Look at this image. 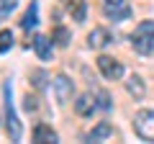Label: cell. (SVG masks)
Here are the masks:
<instances>
[{
	"label": "cell",
	"mask_w": 154,
	"mask_h": 144,
	"mask_svg": "<svg viewBox=\"0 0 154 144\" xmlns=\"http://www.w3.org/2000/svg\"><path fill=\"white\" fill-rule=\"evenodd\" d=\"M51 85H54V93H57V100H59V103H67V100L72 98V90H75V88H72V80L69 77L57 75Z\"/></svg>",
	"instance_id": "obj_5"
},
{
	"label": "cell",
	"mask_w": 154,
	"mask_h": 144,
	"mask_svg": "<svg viewBox=\"0 0 154 144\" xmlns=\"http://www.w3.org/2000/svg\"><path fill=\"white\" fill-rule=\"evenodd\" d=\"M134 129L144 142H154V111H139L134 116Z\"/></svg>",
	"instance_id": "obj_3"
},
{
	"label": "cell",
	"mask_w": 154,
	"mask_h": 144,
	"mask_svg": "<svg viewBox=\"0 0 154 144\" xmlns=\"http://www.w3.org/2000/svg\"><path fill=\"white\" fill-rule=\"evenodd\" d=\"M110 134H113V126H110L108 121H100L98 126L88 134V139H90V142H98V139H105V136H110Z\"/></svg>",
	"instance_id": "obj_12"
},
{
	"label": "cell",
	"mask_w": 154,
	"mask_h": 144,
	"mask_svg": "<svg viewBox=\"0 0 154 144\" xmlns=\"http://www.w3.org/2000/svg\"><path fill=\"white\" fill-rule=\"evenodd\" d=\"M126 90H128V93H131L136 100H141V98H144V93H146V88H144L141 77H136V75H131V77L126 80Z\"/></svg>",
	"instance_id": "obj_11"
},
{
	"label": "cell",
	"mask_w": 154,
	"mask_h": 144,
	"mask_svg": "<svg viewBox=\"0 0 154 144\" xmlns=\"http://www.w3.org/2000/svg\"><path fill=\"white\" fill-rule=\"evenodd\" d=\"M33 49H36V57L38 59H51V39L44 36V33H36L33 36Z\"/></svg>",
	"instance_id": "obj_6"
},
{
	"label": "cell",
	"mask_w": 154,
	"mask_h": 144,
	"mask_svg": "<svg viewBox=\"0 0 154 144\" xmlns=\"http://www.w3.org/2000/svg\"><path fill=\"white\" fill-rule=\"evenodd\" d=\"M26 108H28V111H36V98H33L31 93L26 95Z\"/></svg>",
	"instance_id": "obj_21"
},
{
	"label": "cell",
	"mask_w": 154,
	"mask_h": 144,
	"mask_svg": "<svg viewBox=\"0 0 154 144\" xmlns=\"http://www.w3.org/2000/svg\"><path fill=\"white\" fill-rule=\"evenodd\" d=\"M103 5L105 8H121V5H126L123 0H103Z\"/></svg>",
	"instance_id": "obj_20"
},
{
	"label": "cell",
	"mask_w": 154,
	"mask_h": 144,
	"mask_svg": "<svg viewBox=\"0 0 154 144\" xmlns=\"http://www.w3.org/2000/svg\"><path fill=\"white\" fill-rule=\"evenodd\" d=\"M75 111L80 113V116H93V111H95V100H93V95H80V98L75 100Z\"/></svg>",
	"instance_id": "obj_8"
},
{
	"label": "cell",
	"mask_w": 154,
	"mask_h": 144,
	"mask_svg": "<svg viewBox=\"0 0 154 144\" xmlns=\"http://www.w3.org/2000/svg\"><path fill=\"white\" fill-rule=\"evenodd\" d=\"M131 44L139 54L154 57V28H136V33L131 36Z\"/></svg>",
	"instance_id": "obj_2"
},
{
	"label": "cell",
	"mask_w": 154,
	"mask_h": 144,
	"mask_svg": "<svg viewBox=\"0 0 154 144\" xmlns=\"http://www.w3.org/2000/svg\"><path fill=\"white\" fill-rule=\"evenodd\" d=\"M105 16H108L110 21H126V18L131 16V8H128V5H121V8H105Z\"/></svg>",
	"instance_id": "obj_14"
},
{
	"label": "cell",
	"mask_w": 154,
	"mask_h": 144,
	"mask_svg": "<svg viewBox=\"0 0 154 144\" xmlns=\"http://www.w3.org/2000/svg\"><path fill=\"white\" fill-rule=\"evenodd\" d=\"M33 85L36 88H44V72H33Z\"/></svg>",
	"instance_id": "obj_19"
},
{
	"label": "cell",
	"mask_w": 154,
	"mask_h": 144,
	"mask_svg": "<svg viewBox=\"0 0 154 144\" xmlns=\"http://www.w3.org/2000/svg\"><path fill=\"white\" fill-rule=\"evenodd\" d=\"M110 41H113V36H110L105 28H93L88 36V44L93 46V49H103V46H108Z\"/></svg>",
	"instance_id": "obj_7"
},
{
	"label": "cell",
	"mask_w": 154,
	"mask_h": 144,
	"mask_svg": "<svg viewBox=\"0 0 154 144\" xmlns=\"http://www.w3.org/2000/svg\"><path fill=\"white\" fill-rule=\"evenodd\" d=\"M33 142L38 144H46V142H57V134L51 126H46V124H38L36 129H33Z\"/></svg>",
	"instance_id": "obj_9"
},
{
	"label": "cell",
	"mask_w": 154,
	"mask_h": 144,
	"mask_svg": "<svg viewBox=\"0 0 154 144\" xmlns=\"http://www.w3.org/2000/svg\"><path fill=\"white\" fill-rule=\"evenodd\" d=\"M98 70L103 72L105 80H121L123 77V64L118 59H113V57H98Z\"/></svg>",
	"instance_id": "obj_4"
},
{
	"label": "cell",
	"mask_w": 154,
	"mask_h": 144,
	"mask_svg": "<svg viewBox=\"0 0 154 144\" xmlns=\"http://www.w3.org/2000/svg\"><path fill=\"white\" fill-rule=\"evenodd\" d=\"M3 93H5V129H8V136L13 139V142H18L23 134L21 129V121H18L16 116V108H13V90H11V83L3 85Z\"/></svg>",
	"instance_id": "obj_1"
},
{
	"label": "cell",
	"mask_w": 154,
	"mask_h": 144,
	"mask_svg": "<svg viewBox=\"0 0 154 144\" xmlns=\"http://www.w3.org/2000/svg\"><path fill=\"white\" fill-rule=\"evenodd\" d=\"M98 105H100V108H110V100H108V93H98Z\"/></svg>",
	"instance_id": "obj_18"
},
{
	"label": "cell",
	"mask_w": 154,
	"mask_h": 144,
	"mask_svg": "<svg viewBox=\"0 0 154 144\" xmlns=\"http://www.w3.org/2000/svg\"><path fill=\"white\" fill-rule=\"evenodd\" d=\"M36 23H38V8H36V3H31L26 8V13H23V18H21V26L26 31H31V28H36Z\"/></svg>",
	"instance_id": "obj_10"
},
{
	"label": "cell",
	"mask_w": 154,
	"mask_h": 144,
	"mask_svg": "<svg viewBox=\"0 0 154 144\" xmlns=\"http://www.w3.org/2000/svg\"><path fill=\"white\" fill-rule=\"evenodd\" d=\"M69 13H72V18H75L77 23H82L85 16H88V5H85V0H72V3H69Z\"/></svg>",
	"instance_id": "obj_13"
},
{
	"label": "cell",
	"mask_w": 154,
	"mask_h": 144,
	"mask_svg": "<svg viewBox=\"0 0 154 144\" xmlns=\"http://www.w3.org/2000/svg\"><path fill=\"white\" fill-rule=\"evenodd\" d=\"M13 46V33L11 31H0V52H8Z\"/></svg>",
	"instance_id": "obj_16"
},
{
	"label": "cell",
	"mask_w": 154,
	"mask_h": 144,
	"mask_svg": "<svg viewBox=\"0 0 154 144\" xmlns=\"http://www.w3.org/2000/svg\"><path fill=\"white\" fill-rule=\"evenodd\" d=\"M18 0H0V16H11L13 11H16Z\"/></svg>",
	"instance_id": "obj_17"
},
{
	"label": "cell",
	"mask_w": 154,
	"mask_h": 144,
	"mask_svg": "<svg viewBox=\"0 0 154 144\" xmlns=\"http://www.w3.org/2000/svg\"><path fill=\"white\" fill-rule=\"evenodd\" d=\"M54 41L59 46H67V44H69V31H67L64 26H57L54 28Z\"/></svg>",
	"instance_id": "obj_15"
}]
</instances>
